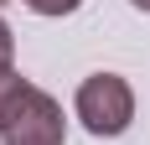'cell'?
<instances>
[{"mask_svg": "<svg viewBox=\"0 0 150 145\" xmlns=\"http://www.w3.org/2000/svg\"><path fill=\"white\" fill-rule=\"evenodd\" d=\"M0 5H5V0H0Z\"/></svg>", "mask_w": 150, "mask_h": 145, "instance_id": "cell-7", "label": "cell"}, {"mask_svg": "<svg viewBox=\"0 0 150 145\" xmlns=\"http://www.w3.org/2000/svg\"><path fill=\"white\" fill-rule=\"evenodd\" d=\"M11 57H16V36H11V26L0 21V68H11Z\"/></svg>", "mask_w": 150, "mask_h": 145, "instance_id": "cell-5", "label": "cell"}, {"mask_svg": "<svg viewBox=\"0 0 150 145\" xmlns=\"http://www.w3.org/2000/svg\"><path fill=\"white\" fill-rule=\"evenodd\" d=\"M26 5H31L36 16H73L83 0H26Z\"/></svg>", "mask_w": 150, "mask_h": 145, "instance_id": "cell-3", "label": "cell"}, {"mask_svg": "<svg viewBox=\"0 0 150 145\" xmlns=\"http://www.w3.org/2000/svg\"><path fill=\"white\" fill-rule=\"evenodd\" d=\"M83 130L98 135V140H114L135 124V88L124 83L119 72H88L78 83V99H73Z\"/></svg>", "mask_w": 150, "mask_h": 145, "instance_id": "cell-2", "label": "cell"}, {"mask_svg": "<svg viewBox=\"0 0 150 145\" xmlns=\"http://www.w3.org/2000/svg\"><path fill=\"white\" fill-rule=\"evenodd\" d=\"M129 5H135V11H145V16H150V0H129Z\"/></svg>", "mask_w": 150, "mask_h": 145, "instance_id": "cell-6", "label": "cell"}, {"mask_svg": "<svg viewBox=\"0 0 150 145\" xmlns=\"http://www.w3.org/2000/svg\"><path fill=\"white\" fill-rule=\"evenodd\" d=\"M67 140V119L62 104L36 83H21L16 99L0 114V145H62Z\"/></svg>", "mask_w": 150, "mask_h": 145, "instance_id": "cell-1", "label": "cell"}, {"mask_svg": "<svg viewBox=\"0 0 150 145\" xmlns=\"http://www.w3.org/2000/svg\"><path fill=\"white\" fill-rule=\"evenodd\" d=\"M21 83H26V78H21L16 68H0V114H5V104L16 99V88H21Z\"/></svg>", "mask_w": 150, "mask_h": 145, "instance_id": "cell-4", "label": "cell"}]
</instances>
